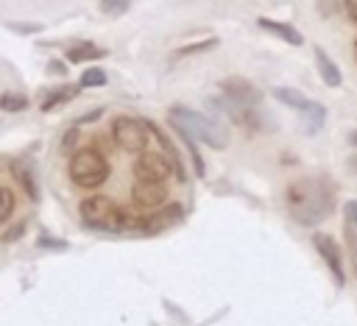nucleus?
<instances>
[{
	"label": "nucleus",
	"instance_id": "nucleus-3",
	"mask_svg": "<svg viewBox=\"0 0 357 326\" xmlns=\"http://www.w3.org/2000/svg\"><path fill=\"white\" fill-rule=\"evenodd\" d=\"M67 173L73 178L75 187H84V189H95L100 187L106 178H109V162L100 150L95 148H81L70 156V164H67Z\"/></svg>",
	"mask_w": 357,
	"mask_h": 326
},
{
	"label": "nucleus",
	"instance_id": "nucleus-4",
	"mask_svg": "<svg viewBox=\"0 0 357 326\" xmlns=\"http://www.w3.org/2000/svg\"><path fill=\"white\" fill-rule=\"evenodd\" d=\"M78 212H81V220L92 228H103V231H120L123 228V209L109 195L84 198Z\"/></svg>",
	"mask_w": 357,
	"mask_h": 326
},
{
	"label": "nucleus",
	"instance_id": "nucleus-19",
	"mask_svg": "<svg viewBox=\"0 0 357 326\" xmlns=\"http://www.w3.org/2000/svg\"><path fill=\"white\" fill-rule=\"evenodd\" d=\"M103 84H106V72H103L100 67L84 70V72H81V81H78L81 89H86V86H103Z\"/></svg>",
	"mask_w": 357,
	"mask_h": 326
},
{
	"label": "nucleus",
	"instance_id": "nucleus-25",
	"mask_svg": "<svg viewBox=\"0 0 357 326\" xmlns=\"http://www.w3.org/2000/svg\"><path fill=\"white\" fill-rule=\"evenodd\" d=\"M343 215H346V223H349V228H354V226H357V201H346V206H343Z\"/></svg>",
	"mask_w": 357,
	"mask_h": 326
},
{
	"label": "nucleus",
	"instance_id": "nucleus-23",
	"mask_svg": "<svg viewBox=\"0 0 357 326\" xmlns=\"http://www.w3.org/2000/svg\"><path fill=\"white\" fill-rule=\"evenodd\" d=\"M98 6H100V11H103V14H109V17H117V14L128 11L131 0H100Z\"/></svg>",
	"mask_w": 357,
	"mask_h": 326
},
{
	"label": "nucleus",
	"instance_id": "nucleus-14",
	"mask_svg": "<svg viewBox=\"0 0 357 326\" xmlns=\"http://www.w3.org/2000/svg\"><path fill=\"white\" fill-rule=\"evenodd\" d=\"M11 173L17 176V181H20L22 189L28 192V198H31V201H39V187H36V176H33L31 164H28L25 159H14V162H11Z\"/></svg>",
	"mask_w": 357,
	"mask_h": 326
},
{
	"label": "nucleus",
	"instance_id": "nucleus-24",
	"mask_svg": "<svg viewBox=\"0 0 357 326\" xmlns=\"http://www.w3.org/2000/svg\"><path fill=\"white\" fill-rule=\"evenodd\" d=\"M346 242H349V259H351V270H354V276H357V237H354V231H351V228L346 231Z\"/></svg>",
	"mask_w": 357,
	"mask_h": 326
},
{
	"label": "nucleus",
	"instance_id": "nucleus-12",
	"mask_svg": "<svg viewBox=\"0 0 357 326\" xmlns=\"http://www.w3.org/2000/svg\"><path fill=\"white\" fill-rule=\"evenodd\" d=\"M312 56H315V67H318V75H321V81L326 84V86H340L343 84V75H340V67L324 53V47H312Z\"/></svg>",
	"mask_w": 357,
	"mask_h": 326
},
{
	"label": "nucleus",
	"instance_id": "nucleus-7",
	"mask_svg": "<svg viewBox=\"0 0 357 326\" xmlns=\"http://www.w3.org/2000/svg\"><path fill=\"white\" fill-rule=\"evenodd\" d=\"M134 173H137V178H145V181H165L173 173V162L165 153H148V150H142L139 159H137V164H134Z\"/></svg>",
	"mask_w": 357,
	"mask_h": 326
},
{
	"label": "nucleus",
	"instance_id": "nucleus-1",
	"mask_svg": "<svg viewBox=\"0 0 357 326\" xmlns=\"http://www.w3.org/2000/svg\"><path fill=\"white\" fill-rule=\"evenodd\" d=\"M287 212L301 223V226H318L324 217L332 215L335 209V189L326 178H296L284 189Z\"/></svg>",
	"mask_w": 357,
	"mask_h": 326
},
{
	"label": "nucleus",
	"instance_id": "nucleus-22",
	"mask_svg": "<svg viewBox=\"0 0 357 326\" xmlns=\"http://www.w3.org/2000/svg\"><path fill=\"white\" fill-rule=\"evenodd\" d=\"M215 45H218V39H215V36H209V39H204V42H192V45L178 47V53H176V56H192V53H204V50H212Z\"/></svg>",
	"mask_w": 357,
	"mask_h": 326
},
{
	"label": "nucleus",
	"instance_id": "nucleus-20",
	"mask_svg": "<svg viewBox=\"0 0 357 326\" xmlns=\"http://www.w3.org/2000/svg\"><path fill=\"white\" fill-rule=\"evenodd\" d=\"M25 106H28V98H25V95H17V92L0 95V109H3V111H22Z\"/></svg>",
	"mask_w": 357,
	"mask_h": 326
},
{
	"label": "nucleus",
	"instance_id": "nucleus-5",
	"mask_svg": "<svg viewBox=\"0 0 357 326\" xmlns=\"http://www.w3.org/2000/svg\"><path fill=\"white\" fill-rule=\"evenodd\" d=\"M112 137L114 142L128 150V153H142L145 150V142H148V128L142 120L137 117H117L112 123Z\"/></svg>",
	"mask_w": 357,
	"mask_h": 326
},
{
	"label": "nucleus",
	"instance_id": "nucleus-31",
	"mask_svg": "<svg viewBox=\"0 0 357 326\" xmlns=\"http://www.w3.org/2000/svg\"><path fill=\"white\" fill-rule=\"evenodd\" d=\"M349 167H357V156H354V159H349Z\"/></svg>",
	"mask_w": 357,
	"mask_h": 326
},
{
	"label": "nucleus",
	"instance_id": "nucleus-29",
	"mask_svg": "<svg viewBox=\"0 0 357 326\" xmlns=\"http://www.w3.org/2000/svg\"><path fill=\"white\" fill-rule=\"evenodd\" d=\"M50 70H53V72H64V70H67V67H64V64H61V61H50Z\"/></svg>",
	"mask_w": 357,
	"mask_h": 326
},
{
	"label": "nucleus",
	"instance_id": "nucleus-16",
	"mask_svg": "<svg viewBox=\"0 0 357 326\" xmlns=\"http://www.w3.org/2000/svg\"><path fill=\"white\" fill-rule=\"evenodd\" d=\"M78 92H81V86H73V84H67V86H59V89H50V92H47V98L42 100V111H53L56 106H61V103L73 100Z\"/></svg>",
	"mask_w": 357,
	"mask_h": 326
},
{
	"label": "nucleus",
	"instance_id": "nucleus-32",
	"mask_svg": "<svg viewBox=\"0 0 357 326\" xmlns=\"http://www.w3.org/2000/svg\"><path fill=\"white\" fill-rule=\"evenodd\" d=\"M354 56H357V42H354Z\"/></svg>",
	"mask_w": 357,
	"mask_h": 326
},
{
	"label": "nucleus",
	"instance_id": "nucleus-18",
	"mask_svg": "<svg viewBox=\"0 0 357 326\" xmlns=\"http://www.w3.org/2000/svg\"><path fill=\"white\" fill-rule=\"evenodd\" d=\"M178 134V139L187 145V153H190V162H192V170H195V176L198 178H204L206 176V164H204V159H201V153H198V145H195V139L190 137V134H184V131H176Z\"/></svg>",
	"mask_w": 357,
	"mask_h": 326
},
{
	"label": "nucleus",
	"instance_id": "nucleus-27",
	"mask_svg": "<svg viewBox=\"0 0 357 326\" xmlns=\"http://www.w3.org/2000/svg\"><path fill=\"white\" fill-rule=\"evenodd\" d=\"M75 139H78V131H75V128H70V131L64 134V142H61V148H64V150H67V148H73V142H75Z\"/></svg>",
	"mask_w": 357,
	"mask_h": 326
},
{
	"label": "nucleus",
	"instance_id": "nucleus-21",
	"mask_svg": "<svg viewBox=\"0 0 357 326\" xmlns=\"http://www.w3.org/2000/svg\"><path fill=\"white\" fill-rule=\"evenodd\" d=\"M14 212V192L8 187H0V223H6Z\"/></svg>",
	"mask_w": 357,
	"mask_h": 326
},
{
	"label": "nucleus",
	"instance_id": "nucleus-2",
	"mask_svg": "<svg viewBox=\"0 0 357 326\" xmlns=\"http://www.w3.org/2000/svg\"><path fill=\"white\" fill-rule=\"evenodd\" d=\"M170 125L176 131L190 134L195 142H204V145L215 148V150H220V148L229 145V137H226L223 125L212 123L209 117H204L201 111H192L187 106H170Z\"/></svg>",
	"mask_w": 357,
	"mask_h": 326
},
{
	"label": "nucleus",
	"instance_id": "nucleus-10",
	"mask_svg": "<svg viewBox=\"0 0 357 326\" xmlns=\"http://www.w3.org/2000/svg\"><path fill=\"white\" fill-rule=\"evenodd\" d=\"M324 123H326V106H324V103L310 100V103L298 111V128H301L304 137L318 134V131L324 128Z\"/></svg>",
	"mask_w": 357,
	"mask_h": 326
},
{
	"label": "nucleus",
	"instance_id": "nucleus-6",
	"mask_svg": "<svg viewBox=\"0 0 357 326\" xmlns=\"http://www.w3.org/2000/svg\"><path fill=\"white\" fill-rule=\"evenodd\" d=\"M220 92L226 95L229 103H234L237 109H254L262 98V92L248 81V78H240V75H231V78H223L220 81Z\"/></svg>",
	"mask_w": 357,
	"mask_h": 326
},
{
	"label": "nucleus",
	"instance_id": "nucleus-9",
	"mask_svg": "<svg viewBox=\"0 0 357 326\" xmlns=\"http://www.w3.org/2000/svg\"><path fill=\"white\" fill-rule=\"evenodd\" d=\"M312 245H315V251L324 256V262H326L329 273L335 276L337 287H343V284H346V276H343V265H340V251H337V242H335L329 234H312Z\"/></svg>",
	"mask_w": 357,
	"mask_h": 326
},
{
	"label": "nucleus",
	"instance_id": "nucleus-30",
	"mask_svg": "<svg viewBox=\"0 0 357 326\" xmlns=\"http://www.w3.org/2000/svg\"><path fill=\"white\" fill-rule=\"evenodd\" d=\"M349 142H351V145H357V128H354V131L349 134Z\"/></svg>",
	"mask_w": 357,
	"mask_h": 326
},
{
	"label": "nucleus",
	"instance_id": "nucleus-26",
	"mask_svg": "<svg viewBox=\"0 0 357 326\" xmlns=\"http://www.w3.org/2000/svg\"><path fill=\"white\" fill-rule=\"evenodd\" d=\"M39 248H56V251H64L67 248V242L64 240H53V237H39Z\"/></svg>",
	"mask_w": 357,
	"mask_h": 326
},
{
	"label": "nucleus",
	"instance_id": "nucleus-11",
	"mask_svg": "<svg viewBox=\"0 0 357 326\" xmlns=\"http://www.w3.org/2000/svg\"><path fill=\"white\" fill-rule=\"evenodd\" d=\"M181 217H184L181 206H178V203H167V206H162L156 215H151V217L145 220L142 231H148V234H156V231H162V228H167V226L178 223Z\"/></svg>",
	"mask_w": 357,
	"mask_h": 326
},
{
	"label": "nucleus",
	"instance_id": "nucleus-13",
	"mask_svg": "<svg viewBox=\"0 0 357 326\" xmlns=\"http://www.w3.org/2000/svg\"><path fill=\"white\" fill-rule=\"evenodd\" d=\"M257 25L262 28V31H268V33H273V36H279V39H284L287 45H293V47H298V45H304V36L290 25V22H279V20H268V17H259L257 20Z\"/></svg>",
	"mask_w": 357,
	"mask_h": 326
},
{
	"label": "nucleus",
	"instance_id": "nucleus-28",
	"mask_svg": "<svg viewBox=\"0 0 357 326\" xmlns=\"http://www.w3.org/2000/svg\"><path fill=\"white\" fill-rule=\"evenodd\" d=\"M346 11H349V17L357 22V0H346Z\"/></svg>",
	"mask_w": 357,
	"mask_h": 326
},
{
	"label": "nucleus",
	"instance_id": "nucleus-8",
	"mask_svg": "<svg viewBox=\"0 0 357 326\" xmlns=\"http://www.w3.org/2000/svg\"><path fill=\"white\" fill-rule=\"evenodd\" d=\"M131 201L137 206H162L167 201V184L165 181H145L137 178L131 187Z\"/></svg>",
	"mask_w": 357,
	"mask_h": 326
},
{
	"label": "nucleus",
	"instance_id": "nucleus-15",
	"mask_svg": "<svg viewBox=\"0 0 357 326\" xmlns=\"http://www.w3.org/2000/svg\"><path fill=\"white\" fill-rule=\"evenodd\" d=\"M103 56H106V50L98 47V45H92V42H78L75 47L67 50V59L73 64H78V61H95V59H103Z\"/></svg>",
	"mask_w": 357,
	"mask_h": 326
},
{
	"label": "nucleus",
	"instance_id": "nucleus-17",
	"mask_svg": "<svg viewBox=\"0 0 357 326\" xmlns=\"http://www.w3.org/2000/svg\"><path fill=\"white\" fill-rule=\"evenodd\" d=\"M273 98H276L279 103L290 106L293 111H301V109L310 103V100H307V98H304L298 89H290V86H276V89H273Z\"/></svg>",
	"mask_w": 357,
	"mask_h": 326
}]
</instances>
